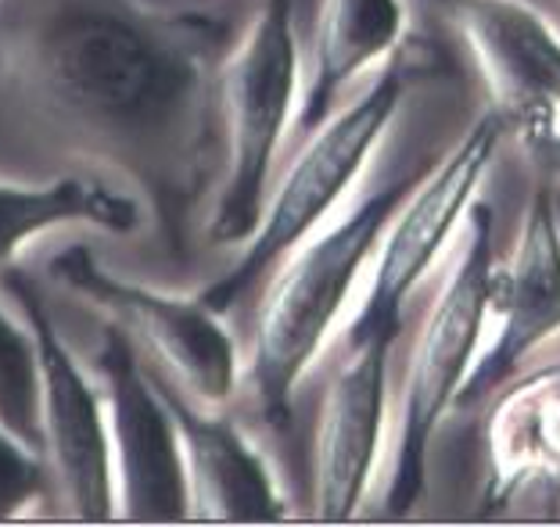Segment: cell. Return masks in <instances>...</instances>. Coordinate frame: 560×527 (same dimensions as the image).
<instances>
[{"label":"cell","instance_id":"cell-18","mask_svg":"<svg viewBox=\"0 0 560 527\" xmlns=\"http://www.w3.org/2000/svg\"><path fill=\"white\" fill-rule=\"evenodd\" d=\"M55 492L47 456L0 423V520H15Z\"/></svg>","mask_w":560,"mask_h":527},{"label":"cell","instance_id":"cell-3","mask_svg":"<svg viewBox=\"0 0 560 527\" xmlns=\"http://www.w3.org/2000/svg\"><path fill=\"white\" fill-rule=\"evenodd\" d=\"M299 94V44L291 0H262L220 69V126L226 140L209 241L245 244L259 230L266 184Z\"/></svg>","mask_w":560,"mask_h":527},{"label":"cell","instance_id":"cell-9","mask_svg":"<svg viewBox=\"0 0 560 527\" xmlns=\"http://www.w3.org/2000/svg\"><path fill=\"white\" fill-rule=\"evenodd\" d=\"M500 112H486L470 126L467 137L450 151V159L439 165V173L417 184L413 201L392 226V234L381 248V259L374 269V284L366 291L363 308L349 324V344L363 341H388L396 344L402 327V305L410 291L428 273L431 259L442 251V244L460 223L481 173L489 169L495 148L503 137Z\"/></svg>","mask_w":560,"mask_h":527},{"label":"cell","instance_id":"cell-16","mask_svg":"<svg viewBox=\"0 0 560 527\" xmlns=\"http://www.w3.org/2000/svg\"><path fill=\"white\" fill-rule=\"evenodd\" d=\"M489 448L495 495H506L536 470H560V366L503 395L492 413Z\"/></svg>","mask_w":560,"mask_h":527},{"label":"cell","instance_id":"cell-19","mask_svg":"<svg viewBox=\"0 0 560 527\" xmlns=\"http://www.w3.org/2000/svg\"><path fill=\"white\" fill-rule=\"evenodd\" d=\"M539 154H542V159H550V162H557V165H560V137H553L550 144H546Z\"/></svg>","mask_w":560,"mask_h":527},{"label":"cell","instance_id":"cell-8","mask_svg":"<svg viewBox=\"0 0 560 527\" xmlns=\"http://www.w3.org/2000/svg\"><path fill=\"white\" fill-rule=\"evenodd\" d=\"M91 366L105 391L119 517L137 524L187 520L190 488L180 431L137 344L119 327L105 324Z\"/></svg>","mask_w":560,"mask_h":527},{"label":"cell","instance_id":"cell-15","mask_svg":"<svg viewBox=\"0 0 560 527\" xmlns=\"http://www.w3.org/2000/svg\"><path fill=\"white\" fill-rule=\"evenodd\" d=\"M399 33L402 0H324L299 130L313 133L335 108L341 86L374 66L381 55H388L399 44Z\"/></svg>","mask_w":560,"mask_h":527},{"label":"cell","instance_id":"cell-1","mask_svg":"<svg viewBox=\"0 0 560 527\" xmlns=\"http://www.w3.org/2000/svg\"><path fill=\"white\" fill-rule=\"evenodd\" d=\"M223 25L148 0H0V86L25 119L148 198L173 251L206 198Z\"/></svg>","mask_w":560,"mask_h":527},{"label":"cell","instance_id":"cell-5","mask_svg":"<svg viewBox=\"0 0 560 527\" xmlns=\"http://www.w3.org/2000/svg\"><path fill=\"white\" fill-rule=\"evenodd\" d=\"M0 288L8 291L36 344L44 456L55 478V499L72 520H116L119 488L105 391L72 355L44 302L40 284L19 262L0 269Z\"/></svg>","mask_w":560,"mask_h":527},{"label":"cell","instance_id":"cell-7","mask_svg":"<svg viewBox=\"0 0 560 527\" xmlns=\"http://www.w3.org/2000/svg\"><path fill=\"white\" fill-rule=\"evenodd\" d=\"M492 209L486 201H478L470 209V237L464 259L456 262L450 280H445L413 349L402 395L396 462H392L385 499L388 510L396 513L410 510L417 495L424 492V459L431 431L439 428L442 413L460 395V384L481 341V327H486V316L492 313Z\"/></svg>","mask_w":560,"mask_h":527},{"label":"cell","instance_id":"cell-13","mask_svg":"<svg viewBox=\"0 0 560 527\" xmlns=\"http://www.w3.org/2000/svg\"><path fill=\"white\" fill-rule=\"evenodd\" d=\"M388 352V341L349 344V363L330 380L313 453L316 520H352L371 488L385 428Z\"/></svg>","mask_w":560,"mask_h":527},{"label":"cell","instance_id":"cell-14","mask_svg":"<svg viewBox=\"0 0 560 527\" xmlns=\"http://www.w3.org/2000/svg\"><path fill=\"white\" fill-rule=\"evenodd\" d=\"M75 223L133 237L144 226V204L130 190L122 195L91 176H61L44 187L0 184V269L15 262L30 241Z\"/></svg>","mask_w":560,"mask_h":527},{"label":"cell","instance_id":"cell-11","mask_svg":"<svg viewBox=\"0 0 560 527\" xmlns=\"http://www.w3.org/2000/svg\"><path fill=\"white\" fill-rule=\"evenodd\" d=\"M176 420L190 488V517L223 524H270L288 517L270 462L231 417L195 402L162 366H148Z\"/></svg>","mask_w":560,"mask_h":527},{"label":"cell","instance_id":"cell-12","mask_svg":"<svg viewBox=\"0 0 560 527\" xmlns=\"http://www.w3.org/2000/svg\"><path fill=\"white\" fill-rule=\"evenodd\" d=\"M492 313H500V338L460 384L456 402L478 406L489 391L517 374V366L560 330V230L553 198H532L521 244L511 266L492 269Z\"/></svg>","mask_w":560,"mask_h":527},{"label":"cell","instance_id":"cell-17","mask_svg":"<svg viewBox=\"0 0 560 527\" xmlns=\"http://www.w3.org/2000/svg\"><path fill=\"white\" fill-rule=\"evenodd\" d=\"M0 423L44 453L40 428V366L33 333L0 302Z\"/></svg>","mask_w":560,"mask_h":527},{"label":"cell","instance_id":"cell-10","mask_svg":"<svg viewBox=\"0 0 560 527\" xmlns=\"http://www.w3.org/2000/svg\"><path fill=\"white\" fill-rule=\"evenodd\" d=\"M486 72L503 126L542 151L560 119V40L517 0H442Z\"/></svg>","mask_w":560,"mask_h":527},{"label":"cell","instance_id":"cell-4","mask_svg":"<svg viewBox=\"0 0 560 527\" xmlns=\"http://www.w3.org/2000/svg\"><path fill=\"white\" fill-rule=\"evenodd\" d=\"M402 75L406 69L396 58L360 101H352L335 119H324L316 126L310 144L302 148L295 165L288 169L284 184L277 187L270 209H262L259 230L245 241L241 259L198 294L201 302L220 316L231 313L237 302H245L256 291L262 277H270V269L288 251H295L313 234L316 223L335 209L341 195L352 187V179L360 176L366 154L396 115L402 97Z\"/></svg>","mask_w":560,"mask_h":527},{"label":"cell","instance_id":"cell-6","mask_svg":"<svg viewBox=\"0 0 560 527\" xmlns=\"http://www.w3.org/2000/svg\"><path fill=\"white\" fill-rule=\"evenodd\" d=\"M50 284L83 298L137 349L159 355L162 370L201 406L231 402L237 388V344L223 316L201 298L137 284L105 269L86 244H66L47 259Z\"/></svg>","mask_w":560,"mask_h":527},{"label":"cell","instance_id":"cell-2","mask_svg":"<svg viewBox=\"0 0 560 527\" xmlns=\"http://www.w3.org/2000/svg\"><path fill=\"white\" fill-rule=\"evenodd\" d=\"M413 187L417 176H406L374 190L338 226L305 244L266 291L248 363L252 395L266 423L284 428L291 420V398L299 380L320 355L330 327L338 324L349 302L355 277Z\"/></svg>","mask_w":560,"mask_h":527}]
</instances>
